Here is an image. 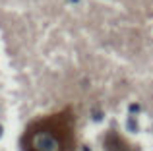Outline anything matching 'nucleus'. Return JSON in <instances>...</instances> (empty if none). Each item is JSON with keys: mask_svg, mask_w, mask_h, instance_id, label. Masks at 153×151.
<instances>
[{"mask_svg": "<svg viewBox=\"0 0 153 151\" xmlns=\"http://www.w3.org/2000/svg\"><path fill=\"white\" fill-rule=\"evenodd\" d=\"M23 151H74V132L66 114L31 124L22 140Z\"/></svg>", "mask_w": 153, "mask_h": 151, "instance_id": "obj_1", "label": "nucleus"}, {"mask_svg": "<svg viewBox=\"0 0 153 151\" xmlns=\"http://www.w3.org/2000/svg\"><path fill=\"white\" fill-rule=\"evenodd\" d=\"M0 132H2V130H0Z\"/></svg>", "mask_w": 153, "mask_h": 151, "instance_id": "obj_2", "label": "nucleus"}]
</instances>
